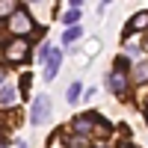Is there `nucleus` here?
Returning a JSON list of instances; mask_svg holds the SVG:
<instances>
[{"label": "nucleus", "mask_w": 148, "mask_h": 148, "mask_svg": "<svg viewBox=\"0 0 148 148\" xmlns=\"http://www.w3.org/2000/svg\"><path fill=\"white\" fill-rule=\"evenodd\" d=\"M15 101H18L15 86H0V107H15Z\"/></svg>", "instance_id": "nucleus-7"}, {"label": "nucleus", "mask_w": 148, "mask_h": 148, "mask_svg": "<svg viewBox=\"0 0 148 148\" xmlns=\"http://www.w3.org/2000/svg\"><path fill=\"white\" fill-rule=\"evenodd\" d=\"M15 9V0H0V18H9Z\"/></svg>", "instance_id": "nucleus-12"}, {"label": "nucleus", "mask_w": 148, "mask_h": 148, "mask_svg": "<svg viewBox=\"0 0 148 148\" xmlns=\"http://www.w3.org/2000/svg\"><path fill=\"white\" fill-rule=\"evenodd\" d=\"M3 80H6V71H3V68H0V86H3Z\"/></svg>", "instance_id": "nucleus-16"}, {"label": "nucleus", "mask_w": 148, "mask_h": 148, "mask_svg": "<svg viewBox=\"0 0 148 148\" xmlns=\"http://www.w3.org/2000/svg\"><path fill=\"white\" fill-rule=\"evenodd\" d=\"M27 3H39V0H27Z\"/></svg>", "instance_id": "nucleus-20"}, {"label": "nucleus", "mask_w": 148, "mask_h": 148, "mask_svg": "<svg viewBox=\"0 0 148 148\" xmlns=\"http://www.w3.org/2000/svg\"><path fill=\"white\" fill-rule=\"evenodd\" d=\"M18 148H27V142H18Z\"/></svg>", "instance_id": "nucleus-18"}, {"label": "nucleus", "mask_w": 148, "mask_h": 148, "mask_svg": "<svg viewBox=\"0 0 148 148\" xmlns=\"http://www.w3.org/2000/svg\"><path fill=\"white\" fill-rule=\"evenodd\" d=\"M30 80H33L30 74H24V77H21V92H27V89H30Z\"/></svg>", "instance_id": "nucleus-15"}, {"label": "nucleus", "mask_w": 148, "mask_h": 148, "mask_svg": "<svg viewBox=\"0 0 148 148\" xmlns=\"http://www.w3.org/2000/svg\"><path fill=\"white\" fill-rule=\"evenodd\" d=\"M133 80H136V83H145L148 80V59H142V62L133 68Z\"/></svg>", "instance_id": "nucleus-9"}, {"label": "nucleus", "mask_w": 148, "mask_h": 148, "mask_svg": "<svg viewBox=\"0 0 148 148\" xmlns=\"http://www.w3.org/2000/svg\"><path fill=\"white\" fill-rule=\"evenodd\" d=\"M145 121H148V110H145Z\"/></svg>", "instance_id": "nucleus-21"}, {"label": "nucleus", "mask_w": 148, "mask_h": 148, "mask_svg": "<svg viewBox=\"0 0 148 148\" xmlns=\"http://www.w3.org/2000/svg\"><path fill=\"white\" fill-rule=\"evenodd\" d=\"M47 53H51V45L45 42V45L39 47V51H36V62H45V56H47Z\"/></svg>", "instance_id": "nucleus-13"}, {"label": "nucleus", "mask_w": 148, "mask_h": 148, "mask_svg": "<svg viewBox=\"0 0 148 148\" xmlns=\"http://www.w3.org/2000/svg\"><path fill=\"white\" fill-rule=\"evenodd\" d=\"M77 21H80V9H77V6L68 9L65 15H62V24H68V27H71V24H77Z\"/></svg>", "instance_id": "nucleus-11"}, {"label": "nucleus", "mask_w": 148, "mask_h": 148, "mask_svg": "<svg viewBox=\"0 0 148 148\" xmlns=\"http://www.w3.org/2000/svg\"><path fill=\"white\" fill-rule=\"evenodd\" d=\"M59 65H62V51H59V47H51V53L45 56V80H53L59 74Z\"/></svg>", "instance_id": "nucleus-4"}, {"label": "nucleus", "mask_w": 148, "mask_h": 148, "mask_svg": "<svg viewBox=\"0 0 148 148\" xmlns=\"http://www.w3.org/2000/svg\"><path fill=\"white\" fill-rule=\"evenodd\" d=\"M148 27V12H139V15H133L130 24H127V33H136V30H145Z\"/></svg>", "instance_id": "nucleus-8"}, {"label": "nucleus", "mask_w": 148, "mask_h": 148, "mask_svg": "<svg viewBox=\"0 0 148 148\" xmlns=\"http://www.w3.org/2000/svg\"><path fill=\"white\" fill-rule=\"evenodd\" d=\"M101 3H104V9H107V3H110V0H101Z\"/></svg>", "instance_id": "nucleus-19"}, {"label": "nucleus", "mask_w": 148, "mask_h": 148, "mask_svg": "<svg viewBox=\"0 0 148 148\" xmlns=\"http://www.w3.org/2000/svg\"><path fill=\"white\" fill-rule=\"evenodd\" d=\"M27 53H30V42L24 39V36H15V39L6 45V59L9 62H24Z\"/></svg>", "instance_id": "nucleus-2"}, {"label": "nucleus", "mask_w": 148, "mask_h": 148, "mask_svg": "<svg viewBox=\"0 0 148 148\" xmlns=\"http://www.w3.org/2000/svg\"><path fill=\"white\" fill-rule=\"evenodd\" d=\"M71 148H74V145H71Z\"/></svg>", "instance_id": "nucleus-23"}, {"label": "nucleus", "mask_w": 148, "mask_h": 148, "mask_svg": "<svg viewBox=\"0 0 148 148\" xmlns=\"http://www.w3.org/2000/svg\"><path fill=\"white\" fill-rule=\"evenodd\" d=\"M95 148H107V145H95Z\"/></svg>", "instance_id": "nucleus-22"}, {"label": "nucleus", "mask_w": 148, "mask_h": 148, "mask_svg": "<svg viewBox=\"0 0 148 148\" xmlns=\"http://www.w3.org/2000/svg\"><path fill=\"white\" fill-rule=\"evenodd\" d=\"M30 119H33V125H45V121L51 119V98H47V95H36Z\"/></svg>", "instance_id": "nucleus-3"}, {"label": "nucleus", "mask_w": 148, "mask_h": 148, "mask_svg": "<svg viewBox=\"0 0 148 148\" xmlns=\"http://www.w3.org/2000/svg\"><path fill=\"white\" fill-rule=\"evenodd\" d=\"M71 6H83V0H71Z\"/></svg>", "instance_id": "nucleus-17"}, {"label": "nucleus", "mask_w": 148, "mask_h": 148, "mask_svg": "<svg viewBox=\"0 0 148 148\" xmlns=\"http://www.w3.org/2000/svg\"><path fill=\"white\" fill-rule=\"evenodd\" d=\"M92 121H95V113H89V116H80V119H74V130H77L80 136H86V133H92Z\"/></svg>", "instance_id": "nucleus-6"}, {"label": "nucleus", "mask_w": 148, "mask_h": 148, "mask_svg": "<svg viewBox=\"0 0 148 148\" xmlns=\"http://www.w3.org/2000/svg\"><path fill=\"white\" fill-rule=\"evenodd\" d=\"M110 89H113L116 95H125V92H127V77H125V71L116 68V74L110 77Z\"/></svg>", "instance_id": "nucleus-5"}, {"label": "nucleus", "mask_w": 148, "mask_h": 148, "mask_svg": "<svg viewBox=\"0 0 148 148\" xmlns=\"http://www.w3.org/2000/svg\"><path fill=\"white\" fill-rule=\"evenodd\" d=\"M80 36H83V30H80V27H74V24H71V27H68V30L62 33V42H65V45H71V42H77Z\"/></svg>", "instance_id": "nucleus-10"}, {"label": "nucleus", "mask_w": 148, "mask_h": 148, "mask_svg": "<svg viewBox=\"0 0 148 148\" xmlns=\"http://www.w3.org/2000/svg\"><path fill=\"white\" fill-rule=\"evenodd\" d=\"M9 33L12 36H27V33H33V18H30V12L24 9V6L12 9V15H9Z\"/></svg>", "instance_id": "nucleus-1"}, {"label": "nucleus", "mask_w": 148, "mask_h": 148, "mask_svg": "<svg viewBox=\"0 0 148 148\" xmlns=\"http://www.w3.org/2000/svg\"><path fill=\"white\" fill-rule=\"evenodd\" d=\"M77 98H80V83H74L71 89H68V101L74 104V101H77Z\"/></svg>", "instance_id": "nucleus-14"}]
</instances>
